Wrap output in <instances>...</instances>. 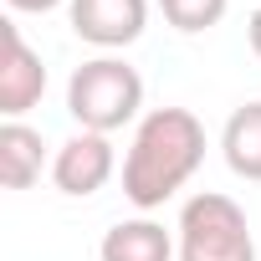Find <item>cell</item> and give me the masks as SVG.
Instances as JSON below:
<instances>
[{"instance_id": "cell-11", "label": "cell", "mask_w": 261, "mask_h": 261, "mask_svg": "<svg viewBox=\"0 0 261 261\" xmlns=\"http://www.w3.org/2000/svg\"><path fill=\"white\" fill-rule=\"evenodd\" d=\"M11 11H31V16H46V11H57L62 0H6Z\"/></svg>"}, {"instance_id": "cell-8", "label": "cell", "mask_w": 261, "mask_h": 261, "mask_svg": "<svg viewBox=\"0 0 261 261\" xmlns=\"http://www.w3.org/2000/svg\"><path fill=\"white\" fill-rule=\"evenodd\" d=\"M41 164H46L41 134L21 118H6L0 123V185L6 190H31L41 179Z\"/></svg>"}, {"instance_id": "cell-6", "label": "cell", "mask_w": 261, "mask_h": 261, "mask_svg": "<svg viewBox=\"0 0 261 261\" xmlns=\"http://www.w3.org/2000/svg\"><path fill=\"white\" fill-rule=\"evenodd\" d=\"M0 36H6V51H0V113L26 118L46 92V62H41V51L26 46L16 21H0Z\"/></svg>"}, {"instance_id": "cell-9", "label": "cell", "mask_w": 261, "mask_h": 261, "mask_svg": "<svg viewBox=\"0 0 261 261\" xmlns=\"http://www.w3.org/2000/svg\"><path fill=\"white\" fill-rule=\"evenodd\" d=\"M220 149H225V164H230L236 179L261 185V102H241V108L225 118Z\"/></svg>"}, {"instance_id": "cell-3", "label": "cell", "mask_w": 261, "mask_h": 261, "mask_svg": "<svg viewBox=\"0 0 261 261\" xmlns=\"http://www.w3.org/2000/svg\"><path fill=\"white\" fill-rule=\"evenodd\" d=\"M174 230H179V261H256L251 220L220 190L190 195Z\"/></svg>"}, {"instance_id": "cell-5", "label": "cell", "mask_w": 261, "mask_h": 261, "mask_svg": "<svg viewBox=\"0 0 261 261\" xmlns=\"http://www.w3.org/2000/svg\"><path fill=\"white\" fill-rule=\"evenodd\" d=\"M72 31L97 46V51H118V46H134L149 26V0H72L67 6Z\"/></svg>"}, {"instance_id": "cell-10", "label": "cell", "mask_w": 261, "mask_h": 261, "mask_svg": "<svg viewBox=\"0 0 261 261\" xmlns=\"http://www.w3.org/2000/svg\"><path fill=\"white\" fill-rule=\"evenodd\" d=\"M225 6H230V0H159L164 21H169L174 31H185V36H200V31L220 26Z\"/></svg>"}, {"instance_id": "cell-1", "label": "cell", "mask_w": 261, "mask_h": 261, "mask_svg": "<svg viewBox=\"0 0 261 261\" xmlns=\"http://www.w3.org/2000/svg\"><path fill=\"white\" fill-rule=\"evenodd\" d=\"M205 164V123L190 108H149L123 154V195L134 210H159Z\"/></svg>"}, {"instance_id": "cell-7", "label": "cell", "mask_w": 261, "mask_h": 261, "mask_svg": "<svg viewBox=\"0 0 261 261\" xmlns=\"http://www.w3.org/2000/svg\"><path fill=\"white\" fill-rule=\"evenodd\" d=\"M97 256H102V261H174L179 246H174V236H169L159 220L139 215V220H118V225L102 236Z\"/></svg>"}, {"instance_id": "cell-2", "label": "cell", "mask_w": 261, "mask_h": 261, "mask_svg": "<svg viewBox=\"0 0 261 261\" xmlns=\"http://www.w3.org/2000/svg\"><path fill=\"white\" fill-rule=\"evenodd\" d=\"M144 108V77L123 57H92L67 82V113L87 134H118Z\"/></svg>"}, {"instance_id": "cell-4", "label": "cell", "mask_w": 261, "mask_h": 261, "mask_svg": "<svg viewBox=\"0 0 261 261\" xmlns=\"http://www.w3.org/2000/svg\"><path fill=\"white\" fill-rule=\"evenodd\" d=\"M113 169H118V154H113V139L108 134H72L57 154H51V185L62 190V195H72V200H87V195H97L108 179H113Z\"/></svg>"}, {"instance_id": "cell-12", "label": "cell", "mask_w": 261, "mask_h": 261, "mask_svg": "<svg viewBox=\"0 0 261 261\" xmlns=\"http://www.w3.org/2000/svg\"><path fill=\"white\" fill-rule=\"evenodd\" d=\"M246 41H251V51L261 57V6L251 11V21H246Z\"/></svg>"}]
</instances>
